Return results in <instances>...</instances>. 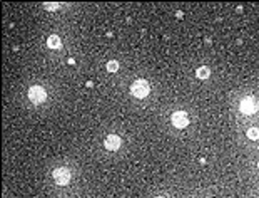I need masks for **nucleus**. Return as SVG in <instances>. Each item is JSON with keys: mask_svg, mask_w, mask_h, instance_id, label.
<instances>
[{"mask_svg": "<svg viewBox=\"0 0 259 198\" xmlns=\"http://www.w3.org/2000/svg\"><path fill=\"white\" fill-rule=\"evenodd\" d=\"M247 136L251 138V139H257L259 138V129H256V128H251L247 131Z\"/></svg>", "mask_w": 259, "mask_h": 198, "instance_id": "1a4fd4ad", "label": "nucleus"}, {"mask_svg": "<svg viewBox=\"0 0 259 198\" xmlns=\"http://www.w3.org/2000/svg\"><path fill=\"white\" fill-rule=\"evenodd\" d=\"M53 180L57 185H67L70 181V171L67 168H57L53 171Z\"/></svg>", "mask_w": 259, "mask_h": 198, "instance_id": "f03ea898", "label": "nucleus"}, {"mask_svg": "<svg viewBox=\"0 0 259 198\" xmlns=\"http://www.w3.org/2000/svg\"><path fill=\"white\" fill-rule=\"evenodd\" d=\"M48 47H50V49H58V47H60V39H58L57 35H50L48 37Z\"/></svg>", "mask_w": 259, "mask_h": 198, "instance_id": "0eeeda50", "label": "nucleus"}, {"mask_svg": "<svg viewBox=\"0 0 259 198\" xmlns=\"http://www.w3.org/2000/svg\"><path fill=\"white\" fill-rule=\"evenodd\" d=\"M130 93H132V96H135V98H145V96L149 94L147 81H144V79L135 81V83L130 86Z\"/></svg>", "mask_w": 259, "mask_h": 198, "instance_id": "f257e3e1", "label": "nucleus"}, {"mask_svg": "<svg viewBox=\"0 0 259 198\" xmlns=\"http://www.w3.org/2000/svg\"><path fill=\"white\" fill-rule=\"evenodd\" d=\"M207 76H209V69H207V67H199V69H197V77L206 79Z\"/></svg>", "mask_w": 259, "mask_h": 198, "instance_id": "6e6552de", "label": "nucleus"}, {"mask_svg": "<svg viewBox=\"0 0 259 198\" xmlns=\"http://www.w3.org/2000/svg\"><path fill=\"white\" fill-rule=\"evenodd\" d=\"M120 146V138L117 134H110V136L105 138V148L110 149V151H115L117 148Z\"/></svg>", "mask_w": 259, "mask_h": 198, "instance_id": "423d86ee", "label": "nucleus"}, {"mask_svg": "<svg viewBox=\"0 0 259 198\" xmlns=\"http://www.w3.org/2000/svg\"><path fill=\"white\" fill-rule=\"evenodd\" d=\"M117 67H119L117 61H109V62H107V69H109L110 72H115V71H117Z\"/></svg>", "mask_w": 259, "mask_h": 198, "instance_id": "9d476101", "label": "nucleus"}, {"mask_svg": "<svg viewBox=\"0 0 259 198\" xmlns=\"http://www.w3.org/2000/svg\"><path fill=\"white\" fill-rule=\"evenodd\" d=\"M155 198H164V196H155Z\"/></svg>", "mask_w": 259, "mask_h": 198, "instance_id": "f8f14e48", "label": "nucleus"}, {"mask_svg": "<svg viewBox=\"0 0 259 198\" xmlns=\"http://www.w3.org/2000/svg\"><path fill=\"white\" fill-rule=\"evenodd\" d=\"M28 99L32 101V103H42L43 99H45V91H43L40 86H32L30 89H28Z\"/></svg>", "mask_w": 259, "mask_h": 198, "instance_id": "7ed1b4c3", "label": "nucleus"}, {"mask_svg": "<svg viewBox=\"0 0 259 198\" xmlns=\"http://www.w3.org/2000/svg\"><path fill=\"white\" fill-rule=\"evenodd\" d=\"M187 123H189V118H187V114H185L184 111H175L172 114V124L175 128H185Z\"/></svg>", "mask_w": 259, "mask_h": 198, "instance_id": "20e7f679", "label": "nucleus"}, {"mask_svg": "<svg viewBox=\"0 0 259 198\" xmlns=\"http://www.w3.org/2000/svg\"><path fill=\"white\" fill-rule=\"evenodd\" d=\"M58 7H60L58 3H43V8H47V10H57Z\"/></svg>", "mask_w": 259, "mask_h": 198, "instance_id": "9b49d317", "label": "nucleus"}, {"mask_svg": "<svg viewBox=\"0 0 259 198\" xmlns=\"http://www.w3.org/2000/svg\"><path fill=\"white\" fill-rule=\"evenodd\" d=\"M241 111H242V113H246V114H252L254 111H257V103H256L252 98L242 99V103H241Z\"/></svg>", "mask_w": 259, "mask_h": 198, "instance_id": "39448f33", "label": "nucleus"}]
</instances>
